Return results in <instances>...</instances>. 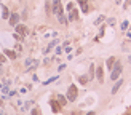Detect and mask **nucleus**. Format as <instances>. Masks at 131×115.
<instances>
[{
    "instance_id": "nucleus-23",
    "label": "nucleus",
    "mask_w": 131,
    "mask_h": 115,
    "mask_svg": "<svg viewBox=\"0 0 131 115\" xmlns=\"http://www.w3.org/2000/svg\"><path fill=\"white\" fill-rule=\"evenodd\" d=\"M62 53V46H58L56 48V54H61Z\"/></svg>"
},
{
    "instance_id": "nucleus-22",
    "label": "nucleus",
    "mask_w": 131,
    "mask_h": 115,
    "mask_svg": "<svg viewBox=\"0 0 131 115\" xmlns=\"http://www.w3.org/2000/svg\"><path fill=\"white\" fill-rule=\"evenodd\" d=\"M107 24H109V26H114V24H115V19H114V18H109V19H107Z\"/></svg>"
},
{
    "instance_id": "nucleus-25",
    "label": "nucleus",
    "mask_w": 131,
    "mask_h": 115,
    "mask_svg": "<svg viewBox=\"0 0 131 115\" xmlns=\"http://www.w3.org/2000/svg\"><path fill=\"white\" fill-rule=\"evenodd\" d=\"M64 69H66V64H61V66L58 67V70H59V72H61V70H64Z\"/></svg>"
},
{
    "instance_id": "nucleus-13",
    "label": "nucleus",
    "mask_w": 131,
    "mask_h": 115,
    "mask_svg": "<svg viewBox=\"0 0 131 115\" xmlns=\"http://www.w3.org/2000/svg\"><path fill=\"white\" fill-rule=\"evenodd\" d=\"M115 61H117V59H115L114 56H110V58L106 61V66H107V69H109V70H112V67H114V64H115Z\"/></svg>"
},
{
    "instance_id": "nucleus-18",
    "label": "nucleus",
    "mask_w": 131,
    "mask_h": 115,
    "mask_svg": "<svg viewBox=\"0 0 131 115\" xmlns=\"http://www.w3.org/2000/svg\"><path fill=\"white\" fill-rule=\"evenodd\" d=\"M104 19H106V16H99V18H98V19H96V21H94V26H99V24H101V22H102Z\"/></svg>"
},
{
    "instance_id": "nucleus-17",
    "label": "nucleus",
    "mask_w": 131,
    "mask_h": 115,
    "mask_svg": "<svg viewBox=\"0 0 131 115\" xmlns=\"http://www.w3.org/2000/svg\"><path fill=\"white\" fill-rule=\"evenodd\" d=\"M78 82H80L82 85H86V83H88V77H86V75H80V77H78Z\"/></svg>"
},
{
    "instance_id": "nucleus-3",
    "label": "nucleus",
    "mask_w": 131,
    "mask_h": 115,
    "mask_svg": "<svg viewBox=\"0 0 131 115\" xmlns=\"http://www.w3.org/2000/svg\"><path fill=\"white\" fill-rule=\"evenodd\" d=\"M19 19H21V16L18 15V13H11L10 18H8V22H10V26H13V27H15L16 24L19 22Z\"/></svg>"
},
{
    "instance_id": "nucleus-6",
    "label": "nucleus",
    "mask_w": 131,
    "mask_h": 115,
    "mask_svg": "<svg viewBox=\"0 0 131 115\" xmlns=\"http://www.w3.org/2000/svg\"><path fill=\"white\" fill-rule=\"evenodd\" d=\"M96 78L99 80V83L104 82V67L102 66H98L96 67Z\"/></svg>"
},
{
    "instance_id": "nucleus-4",
    "label": "nucleus",
    "mask_w": 131,
    "mask_h": 115,
    "mask_svg": "<svg viewBox=\"0 0 131 115\" xmlns=\"http://www.w3.org/2000/svg\"><path fill=\"white\" fill-rule=\"evenodd\" d=\"M15 29H16V32L19 34V35H22V37H26V35H27V27L24 26V24H19V22H18L16 26H15Z\"/></svg>"
},
{
    "instance_id": "nucleus-5",
    "label": "nucleus",
    "mask_w": 131,
    "mask_h": 115,
    "mask_svg": "<svg viewBox=\"0 0 131 115\" xmlns=\"http://www.w3.org/2000/svg\"><path fill=\"white\" fill-rule=\"evenodd\" d=\"M77 19H78V10L74 8L67 13V21H77Z\"/></svg>"
},
{
    "instance_id": "nucleus-11",
    "label": "nucleus",
    "mask_w": 131,
    "mask_h": 115,
    "mask_svg": "<svg viewBox=\"0 0 131 115\" xmlns=\"http://www.w3.org/2000/svg\"><path fill=\"white\" fill-rule=\"evenodd\" d=\"M56 18H58V21L61 22V24H64V26H67V18H66V13H59V15H56Z\"/></svg>"
},
{
    "instance_id": "nucleus-8",
    "label": "nucleus",
    "mask_w": 131,
    "mask_h": 115,
    "mask_svg": "<svg viewBox=\"0 0 131 115\" xmlns=\"http://www.w3.org/2000/svg\"><path fill=\"white\" fill-rule=\"evenodd\" d=\"M88 0H77V3H78L80 5V8H82V13H88V11H90V7H88Z\"/></svg>"
},
{
    "instance_id": "nucleus-29",
    "label": "nucleus",
    "mask_w": 131,
    "mask_h": 115,
    "mask_svg": "<svg viewBox=\"0 0 131 115\" xmlns=\"http://www.w3.org/2000/svg\"><path fill=\"white\" fill-rule=\"evenodd\" d=\"M86 115H94V112H88V113H86Z\"/></svg>"
},
{
    "instance_id": "nucleus-15",
    "label": "nucleus",
    "mask_w": 131,
    "mask_h": 115,
    "mask_svg": "<svg viewBox=\"0 0 131 115\" xmlns=\"http://www.w3.org/2000/svg\"><path fill=\"white\" fill-rule=\"evenodd\" d=\"M45 10H46V15L51 13V2H50V0H46V2H45Z\"/></svg>"
},
{
    "instance_id": "nucleus-32",
    "label": "nucleus",
    "mask_w": 131,
    "mask_h": 115,
    "mask_svg": "<svg viewBox=\"0 0 131 115\" xmlns=\"http://www.w3.org/2000/svg\"><path fill=\"white\" fill-rule=\"evenodd\" d=\"M0 88H2V85H0Z\"/></svg>"
},
{
    "instance_id": "nucleus-24",
    "label": "nucleus",
    "mask_w": 131,
    "mask_h": 115,
    "mask_svg": "<svg viewBox=\"0 0 131 115\" xmlns=\"http://www.w3.org/2000/svg\"><path fill=\"white\" fill-rule=\"evenodd\" d=\"M34 61H32V59H27V61H26V67H29V66H31Z\"/></svg>"
},
{
    "instance_id": "nucleus-1",
    "label": "nucleus",
    "mask_w": 131,
    "mask_h": 115,
    "mask_svg": "<svg viewBox=\"0 0 131 115\" xmlns=\"http://www.w3.org/2000/svg\"><path fill=\"white\" fill-rule=\"evenodd\" d=\"M122 72H123V64L120 61H115L114 67H112V70H110V80L112 82L118 80V78L122 77Z\"/></svg>"
},
{
    "instance_id": "nucleus-31",
    "label": "nucleus",
    "mask_w": 131,
    "mask_h": 115,
    "mask_svg": "<svg viewBox=\"0 0 131 115\" xmlns=\"http://www.w3.org/2000/svg\"><path fill=\"white\" fill-rule=\"evenodd\" d=\"M2 104H3V102H2V99H0V106H2Z\"/></svg>"
},
{
    "instance_id": "nucleus-26",
    "label": "nucleus",
    "mask_w": 131,
    "mask_h": 115,
    "mask_svg": "<svg viewBox=\"0 0 131 115\" xmlns=\"http://www.w3.org/2000/svg\"><path fill=\"white\" fill-rule=\"evenodd\" d=\"M2 91H3V93H8V86H7V85H5V86H2Z\"/></svg>"
},
{
    "instance_id": "nucleus-7",
    "label": "nucleus",
    "mask_w": 131,
    "mask_h": 115,
    "mask_svg": "<svg viewBox=\"0 0 131 115\" xmlns=\"http://www.w3.org/2000/svg\"><path fill=\"white\" fill-rule=\"evenodd\" d=\"M122 85H123V80H122V78H118V80H115V85L112 86L110 93H112V94H117V93H118V90L122 88Z\"/></svg>"
},
{
    "instance_id": "nucleus-30",
    "label": "nucleus",
    "mask_w": 131,
    "mask_h": 115,
    "mask_svg": "<svg viewBox=\"0 0 131 115\" xmlns=\"http://www.w3.org/2000/svg\"><path fill=\"white\" fill-rule=\"evenodd\" d=\"M88 2H96V0H88Z\"/></svg>"
},
{
    "instance_id": "nucleus-16",
    "label": "nucleus",
    "mask_w": 131,
    "mask_h": 115,
    "mask_svg": "<svg viewBox=\"0 0 131 115\" xmlns=\"http://www.w3.org/2000/svg\"><path fill=\"white\" fill-rule=\"evenodd\" d=\"M128 26H129V22H128L126 19H125V21H123V22L120 24V31H123V32H125V31H126V29H128Z\"/></svg>"
},
{
    "instance_id": "nucleus-21",
    "label": "nucleus",
    "mask_w": 131,
    "mask_h": 115,
    "mask_svg": "<svg viewBox=\"0 0 131 115\" xmlns=\"http://www.w3.org/2000/svg\"><path fill=\"white\" fill-rule=\"evenodd\" d=\"M3 62H7V56H5V54H0V64H3Z\"/></svg>"
},
{
    "instance_id": "nucleus-20",
    "label": "nucleus",
    "mask_w": 131,
    "mask_h": 115,
    "mask_svg": "<svg viewBox=\"0 0 131 115\" xmlns=\"http://www.w3.org/2000/svg\"><path fill=\"white\" fill-rule=\"evenodd\" d=\"M74 8H75V7H74V3H72V2H69V3H67V7H66V10H67V11L74 10Z\"/></svg>"
},
{
    "instance_id": "nucleus-10",
    "label": "nucleus",
    "mask_w": 131,
    "mask_h": 115,
    "mask_svg": "<svg viewBox=\"0 0 131 115\" xmlns=\"http://www.w3.org/2000/svg\"><path fill=\"white\" fill-rule=\"evenodd\" d=\"M50 106H51V109H53V112H59V110H61V106H59V102L55 101V99L50 101Z\"/></svg>"
},
{
    "instance_id": "nucleus-14",
    "label": "nucleus",
    "mask_w": 131,
    "mask_h": 115,
    "mask_svg": "<svg viewBox=\"0 0 131 115\" xmlns=\"http://www.w3.org/2000/svg\"><path fill=\"white\" fill-rule=\"evenodd\" d=\"M10 15H11V13H10V10L3 5V7H2V18H3V19H8Z\"/></svg>"
},
{
    "instance_id": "nucleus-27",
    "label": "nucleus",
    "mask_w": 131,
    "mask_h": 115,
    "mask_svg": "<svg viewBox=\"0 0 131 115\" xmlns=\"http://www.w3.org/2000/svg\"><path fill=\"white\" fill-rule=\"evenodd\" d=\"M32 115H38V109H34V110H32Z\"/></svg>"
},
{
    "instance_id": "nucleus-12",
    "label": "nucleus",
    "mask_w": 131,
    "mask_h": 115,
    "mask_svg": "<svg viewBox=\"0 0 131 115\" xmlns=\"http://www.w3.org/2000/svg\"><path fill=\"white\" fill-rule=\"evenodd\" d=\"M58 102H59V106L61 107H64V106H67V98L66 96H62V94H58Z\"/></svg>"
},
{
    "instance_id": "nucleus-9",
    "label": "nucleus",
    "mask_w": 131,
    "mask_h": 115,
    "mask_svg": "<svg viewBox=\"0 0 131 115\" xmlns=\"http://www.w3.org/2000/svg\"><path fill=\"white\" fill-rule=\"evenodd\" d=\"M3 54H5V56H7L8 59H16V58H18V53L13 51V50H5Z\"/></svg>"
},
{
    "instance_id": "nucleus-28",
    "label": "nucleus",
    "mask_w": 131,
    "mask_h": 115,
    "mask_svg": "<svg viewBox=\"0 0 131 115\" xmlns=\"http://www.w3.org/2000/svg\"><path fill=\"white\" fill-rule=\"evenodd\" d=\"M2 72H3V69H2V64H0V74H2Z\"/></svg>"
},
{
    "instance_id": "nucleus-2",
    "label": "nucleus",
    "mask_w": 131,
    "mask_h": 115,
    "mask_svg": "<svg viewBox=\"0 0 131 115\" xmlns=\"http://www.w3.org/2000/svg\"><path fill=\"white\" fill-rule=\"evenodd\" d=\"M77 96H78V90H77L75 85H70L69 90H67V94H66V98H67L69 102H74L77 99Z\"/></svg>"
},
{
    "instance_id": "nucleus-19",
    "label": "nucleus",
    "mask_w": 131,
    "mask_h": 115,
    "mask_svg": "<svg viewBox=\"0 0 131 115\" xmlns=\"http://www.w3.org/2000/svg\"><path fill=\"white\" fill-rule=\"evenodd\" d=\"M55 80H58V77H51V78H48L46 82H43V85H48V83H53Z\"/></svg>"
}]
</instances>
